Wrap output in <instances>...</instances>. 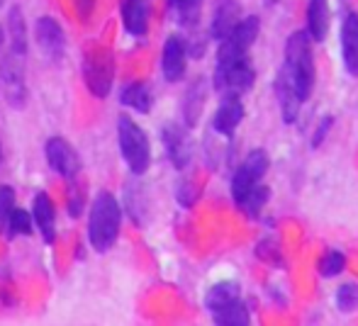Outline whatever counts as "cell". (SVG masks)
Listing matches in <instances>:
<instances>
[{"mask_svg":"<svg viewBox=\"0 0 358 326\" xmlns=\"http://www.w3.org/2000/svg\"><path fill=\"white\" fill-rule=\"evenodd\" d=\"M297 98L305 103L315 88V54H312V37L307 32H292L285 42L283 68Z\"/></svg>","mask_w":358,"mask_h":326,"instance_id":"6da1fadb","label":"cell"},{"mask_svg":"<svg viewBox=\"0 0 358 326\" xmlns=\"http://www.w3.org/2000/svg\"><path fill=\"white\" fill-rule=\"evenodd\" d=\"M122 227V207L113 193H98L90 205L88 239L98 253H105L115 246Z\"/></svg>","mask_w":358,"mask_h":326,"instance_id":"7a4b0ae2","label":"cell"},{"mask_svg":"<svg viewBox=\"0 0 358 326\" xmlns=\"http://www.w3.org/2000/svg\"><path fill=\"white\" fill-rule=\"evenodd\" d=\"M85 88L93 98H108L115 81V57L110 47L100 42H88L83 49V61H80Z\"/></svg>","mask_w":358,"mask_h":326,"instance_id":"3957f363","label":"cell"},{"mask_svg":"<svg viewBox=\"0 0 358 326\" xmlns=\"http://www.w3.org/2000/svg\"><path fill=\"white\" fill-rule=\"evenodd\" d=\"M117 144L127 168L134 175H144L151 163L149 139H146L144 129L132 117H127V114H120L117 117Z\"/></svg>","mask_w":358,"mask_h":326,"instance_id":"277c9868","label":"cell"},{"mask_svg":"<svg viewBox=\"0 0 358 326\" xmlns=\"http://www.w3.org/2000/svg\"><path fill=\"white\" fill-rule=\"evenodd\" d=\"M215 90L224 93H249L256 83V71L254 64H251L249 54L246 57H236V59H217L215 66Z\"/></svg>","mask_w":358,"mask_h":326,"instance_id":"5b68a950","label":"cell"},{"mask_svg":"<svg viewBox=\"0 0 358 326\" xmlns=\"http://www.w3.org/2000/svg\"><path fill=\"white\" fill-rule=\"evenodd\" d=\"M261 22L256 15H249V17H241L234 27L229 29L224 39H220V52H217V59H236V57H246L249 49L254 47L256 37H259Z\"/></svg>","mask_w":358,"mask_h":326,"instance_id":"8992f818","label":"cell"},{"mask_svg":"<svg viewBox=\"0 0 358 326\" xmlns=\"http://www.w3.org/2000/svg\"><path fill=\"white\" fill-rule=\"evenodd\" d=\"M268 163H271L268 154H266L264 149L249 151L246 161L234 170V175H231V198H234L236 205L246 198V193H249L254 185L261 183V178H264L266 170H268Z\"/></svg>","mask_w":358,"mask_h":326,"instance_id":"52a82bcc","label":"cell"},{"mask_svg":"<svg viewBox=\"0 0 358 326\" xmlns=\"http://www.w3.org/2000/svg\"><path fill=\"white\" fill-rule=\"evenodd\" d=\"M47 161L54 173H59L66 180H73L80 173L78 154H76V149L64 137H52L47 142Z\"/></svg>","mask_w":358,"mask_h":326,"instance_id":"ba28073f","label":"cell"},{"mask_svg":"<svg viewBox=\"0 0 358 326\" xmlns=\"http://www.w3.org/2000/svg\"><path fill=\"white\" fill-rule=\"evenodd\" d=\"M161 139H164L166 156L171 158V163L176 168H185L190 163V156H193V144L188 139V132L178 124H166Z\"/></svg>","mask_w":358,"mask_h":326,"instance_id":"9c48e42d","label":"cell"},{"mask_svg":"<svg viewBox=\"0 0 358 326\" xmlns=\"http://www.w3.org/2000/svg\"><path fill=\"white\" fill-rule=\"evenodd\" d=\"M34 37H37L39 47L47 57L62 59L64 49H66V34H64L62 24L54 17H39L34 22Z\"/></svg>","mask_w":358,"mask_h":326,"instance_id":"30bf717a","label":"cell"},{"mask_svg":"<svg viewBox=\"0 0 358 326\" xmlns=\"http://www.w3.org/2000/svg\"><path fill=\"white\" fill-rule=\"evenodd\" d=\"M244 119V105H241V98L234 93H224L220 108H217L215 117H213V129L222 137H231L234 129L241 124Z\"/></svg>","mask_w":358,"mask_h":326,"instance_id":"8fae6325","label":"cell"},{"mask_svg":"<svg viewBox=\"0 0 358 326\" xmlns=\"http://www.w3.org/2000/svg\"><path fill=\"white\" fill-rule=\"evenodd\" d=\"M185 59H188V49H185L180 37H169L164 44V54H161V71L169 83H178L185 76Z\"/></svg>","mask_w":358,"mask_h":326,"instance_id":"7c38bea8","label":"cell"},{"mask_svg":"<svg viewBox=\"0 0 358 326\" xmlns=\"http://www.w3.org/2000/svg\"><path fill=\"white\" fill-rule=\"evenodd\" d=\"M32 222L47 244L57 242V207L47 193H37L32 202Z\"/></svg>","mask_w":358,"mask_h":326,"instance_id":"4fadbf2b","label":"cell"},{"mask_svg":"<svg viewBox=\"0 0 358 326\" xmlns=\"http://www.w3.org/2000/svg\"><path fill=\"white\" fill-rule=\"evenodd\" d=\"M341 61L346 71L358 78V13H346L341 22Z\"/></svg>","mask_w":358,"mask_h":326,"instance_id":"5bb4252c","label":"cell"},{"mask_svg":"<svg viewBox=\"0 0 358 326\" xmlns=\"http://www.w3.org/2000/svg\"><path fill=\"white\" fill-rule=\"evenodd\" d=\"M0 78H3L5 98L13 108H22L24 105V76L22 68L15 61V54L10 59H5L3 68H0Z\"/></svg>","mask_w":358,"mask_h":326,"instance_id":"9a60e30c","label":"cell"},{"mask_svg":"<svg viewBox=\"0 0 358 326\" xmlns=\"http://www.w3.org/2000/svg\"><path fill=\"white\" fill-rule=\"evenodd\" d=\"M120 15L122 24L132 37H144L149 29V8L146 0H122L120 3Z\"/></svg>","mask_w":358,"mask_h":326,"instance_id":"2e32d148","label":"cell"},{"mask_svg":"<svg viewBox=\"0 0 358 326\" xmlns=\"http://www.w3.org/2000/svg\"><path fill=\"white\" fill-rule=\"evenodd\" d=\"M239 3L236 0H220L215 8L213 22H210V37L213 39H224L229 34V29L239 22Z\"/></svg>","mask_w":358,"mask_h":326,"instance_id":"e0dca14e","label":"cell"},{"mask_svg":"<svg viewBox=\"0 0 358 326\" xmlns=\"http://www.w3.org/2000/svg\"><path fill=\"white\" fill-rule=\"evenodd\" d=\"M275 98H278L280 105V117H283L285 124H292L297 119V112H300L302 100L297 98V93L292 90L290 81L285 78V73L280 71L278 78H275Z\"/></svg>","mask_w":358,"mask_h":326,"instance_id":"ac0fdd59","label":"cell"},{"mask_svg":"<svg viewBox=\"0 0 358 326\" xmlns=\"http://www.w3.org/2000/svg\"><path fill=\"white\" fill-rule=\"evenodd\" d=\"M241 297V288L234 280H224V283H217L210 288V292L205 295V307L210 309V314L220 312V309L234 304Z\"/></svg>","mask_w":358,"mask_h":326,"instance_id":"d6986e66","label":"cell"},{"mask_svg":"<svg viewBox=\"0 0 358 326\" xmlns=\"http://www.w3.org/2000/svg\"><path fill=\"white\" fill-rule=\"evenodd\" d=\"M329 29V0H310L307 8V34L315 42H322Z\"/></svg>","mask_w":358,"mask_h":326,"instance_id":"ffe728a7","label":"cell"},{"mask_svg":"<svg viewBox=\"0 0 358 326\" xmlns=\"http://www.w3.org/2000/svg\"><path fill=\"white\" fill-rule=\"evenodd\" d=\"M120 103H122L124 108H132L142 114H149L151 108H154V93H151V88L146 83L134 81V83L124 85L122 95H120Z\"/></svg>","mask_w":358,"mask_h":326,"instance_id":"44dd1931","label":"cell"},{"mask_svg":"<svg viewBox=\"0 0 358 326\" xmlns=\"http://www.w3.org/2000/svg\"><path fill=\"white\" fill-rule=\"evenodd\" d=\"M8 32H10V44H13L15 57H24L27 52V27H24L22 10L15 5L8 13Z\"/></svg>","mask_w":358,"mask_h":326,"instance_id":"7402d4cb","label":"cell"},{"mask_svg":"<svg viewBox=\"0 0 358 326\" xmlns=\"http://www.w3.org/2000/svg\"><path fill=\"white\" fill-rule=\"evenodd\" d=\"M203 105H205V81H195L190 85L188 93H185V100H183L185 127H195V124H198Z\"/></svg>","mask_w":358,"mask_h":326,"instance_id":"603a6c76","label":"cell"},{"mask_svg":"<svg viewBox=\"0 0 358 326\" xmlns=\"http://www.w3.org/2000/svg\"><path fill=\"white\" fill-rule=\"evenodd\" d=\"M271 200V188L268 185H254V188L246 193V198L241 200L236 207L241 209V212L246 214V217H259L261 214V209L266 207V202Z\"/></svg>","mask_w":358,"mask_h":326,"instance_id":"cb8c5ba5","label":"cell"},{"mask_svg":"<svg viewBox=\"0 0 358 326\" xmlns=\"http://www.w3.org/2000/svg\"><path fill=\"white\" fill-rule=\"evenodd\" d=\"M213 319H215V324H222V326H244V324H249V309H246V304H241V299H236L234 304L215 312Z\"/></svg>","mask_w":358,"mask_h":326,"instance_id":"d4e9b609","label":"cell"},{"mask_svg":"<svg viewBox=\"0 0 358 326\" xmlns=\"http://www.w3.org/2000/svg\"><path fill=\"white\" fill-rule=\"evenodd\" d=\"M200 5L203 0H171V10L176 13L183 27H195L200 20Z\"/></svg>","mask_w":358,"mask_h":326,"instance_id":"484cf974","label":"cell"},{"mask_svg":"<svg viewBox=\"0 0 358 326\" xmlns=\"http://www.w3.org/2000/svg\"><path fill=\"white\" fill-rule=\"evenodd\" d=\"M32 227H34L32 214L20 207H13V212H10V217H8V227H5L10 232V237H29Z\"/></svg>","mask_w":358,"mask_h":326,"instance_id":"4316f807","label":"cell"},{"mask_svg":"<svg viewBox=\"0 0 358 326\" xmlns=\"http://www.w3.org/2000/svg\"><path fill=\"white\" fill-rule=\"evenodd\" d=\"M336 307L339 312H356L358 309V283H344L336 290Z\"/></svg>","mask_w":358,"mask_h":326,"instance_id":"83f0119b","label":"cell"},{"mask_svg":"<svg viewBox=\"0 0 358 326\" xmlns=\"http://www.w3.org/2000/svg\"><path fill=\"white\" fill-rule=\"evenodd\" d=\"M344 265H346L344 253H339V251H329V253H324L320 260V275L322 278H334V275H339L341 270H344Z\"/></svg>","mask_w":358,"mask_h":326,"instance_id":"f1b7e54d","label":"cell"},{"mask_svg":"<svg viewBox=\"0 0 358 326\" xmlns=\"http://www.w3.org/2000/svg\"><path fill=\"white\" fill-rule=\"evenodd\" d=\"M15 207V190L10 185H0V234L8 227V217Z\"/></svg>","mask_w":358,"mask_h":326,"instance_id":"f546056e","label":"cell"},{"mask_svg":"<svg viewBox=\"0 0 358 326\" xmlns=\"http://www.w3.org/2000/svg\"><path fill=\"white\" fill-rule=\"evenodd\" d=\"M80 209H83V193L78 190V185L71 183V188H69V212H71V217H78Z\"/></svg>","mask_w":358,"mask_h":326,"instance_id":"4dcf8cb0","label":"cell"},{"mask_svg":"<svg viewBox=\"0 0 358 326\" xmlns=\"http://www.w3.org/2000/svg\"><path fill=\"white\" fill-rule=\"evenodd\" d=\"M176 195H178V202L183 205V207H190V205L195 202V198H198V188H195L193 183H180Z\"/></svg>","mask_w":358,"mask_h":326,"instance_id":"1f68e13d","label":"cell"},{"mask_svg":"<svg viewBox=\"0 0 358 326\" xmlns=\"http://www.w3.org/2000/svg\"><path fill=\"white\" fill-rule=\"evenodd\" d=\"M331 124H334V117H324L320 124H317V132H315V137H312V149H317L322 142H324L327 134H329V129H331Z\"/></svg>","mask_w":358,"mask_h":326,"instance_id":"d6a6232c","label":"cell"},{"mask_svg":"<svg viewBox=\"0 0 358 326\" xmlns=\"http://www.w3.org/2000/svg\"><path fill=\"white\" fill-rule=\"evenodd\" d=\"M73 8L80 20H88L95 10V0H73Z\"/></svg>","mask_w":358,"mask_h":326,"instance_id":"836d02e7","label":"cell"},{"mask_svg":"<svg viewBox=\"0 0 358 326\" xmlns=\"http://www.w3.org/2000/svg\"><path fill=\"white\" fill-rule=\"evenodd\" d=\"M3 37H5V32H3V27H0V47H3Z\"/></svg>","mask_w":358,"mask_h":326,"instance_id":"e575fe53","label":"cell"},{"mask_svg":"<svg viewBox=\"0 0 358 326\" xmlns=\"http://www.w3.org/2000/svg\"><path fill=\"white\" fill-rule=\"evenodd\" d=\"M0 158H3V151H0Z\"/></svg>","mask_w":358,"mask_h":326,"instance_id":"d590c367","label":"cell"},{"mask_svg":"<svg viewBox=\"0 0 358 326\" xmlns=\"http://www.w3.org/2000/svg\"><path fill=\"white\" fill-rule=\"evenodd\" d=\"M0 3H3V0H0Z\"/></svg>","mask_w":358,"mask_h":326,"instance_id":"8d00e7d4","label":"cell"}]
</instances>
